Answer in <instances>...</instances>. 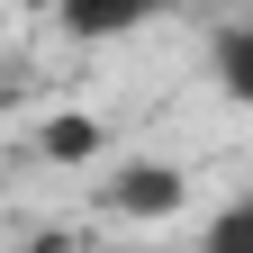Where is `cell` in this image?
<instances>
[{
	"mask_svg": "<svg viewBox=\"0 0 253 253\" xmlns=\"http://www.w3.org/2000/svg\"><path fill=\"white\" fill-rule=\"evenodd\" d=\"M172 0H54V18H63V37H82V45H118V37H136V27H154Z\"/></svg>",
	"mask_w": 253,
	"mask_h": 253,
	"instance_id": "obj_2",
	"label": "cell"
},
{
	"mask_svg": "<svg viewBox=\"0 0 253 253\" xmlns=\"http://www.w3.org/2000/svg\"><path fill=\"white\" fill-rule=\"evenodd\" d=\"M199 253H253V199H226L208 217V235H199Z\"/></svg>",
	"mask_w": 253,
	"mask_h": 253,
	"instance_id": "obj_4",
	"label": "cell"
},
{
	"mask_svg": "<svg viewBox=\"0 0 253 253\" xmlns=\"http://www.w3.org/2000/svg\"><path fill=\"white\" fill-rule=\"evenodd\" d=\"M109 217H136V226H154V217H181L190 208V172L181 163H118L109 190H100Z\"/></svg>",
	"mask_w": 253,
	"mask_h": 253,
	"instance_id": "obj_1",
	"label": "cell"
},
{
	"mask_svg": "<svg viewBox=\"0 0 253 253\" xmlns=\"http://www.w3.org/2000/svg\"><path fill=\"white\" fill-rule=\"evenodd\" d=\"M73 253H154V244H73Z\"/></svg>",
	"mask_w": 253,
	"mask_h": 253,
	"instance_id": "obj_6",
	"label": "cell"
},
{
	"mask_svg": "<svg viewBox=\"0 0 253 253\" xmlns=\"http://www.w3.org/2000/svg\"><path fill=\"white\" fill-rule=\"evenodd\" d=\"M37 145H45V163H90V154L109 145V126H100V118H82V109H63V118L37 126Z\"/></svg>",
	"mask_w": 253,
	"mask_h": 253,
	"instance_id": "obj_3",
	"label": "cell"
},
{
	"mask_svg": "<svg viewBox=\"0 0 253 253\" xmlns=\"http://www.w3.org/2000/svg\"><path fill=\"white\" fill-rule=\"evenodd\" d=\"M217 82H226L235 100L253 90V37H244V27H226V37H217Z\"/></svg>",
	"mask_w": 253,
	"mask_h": 253,
	"instance_id": "obj_5",
	"label": "cell"
}]
</instances>
